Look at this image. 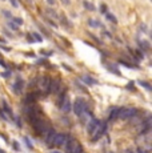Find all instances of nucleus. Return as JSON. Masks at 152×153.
<instances>
[{
  "label": "nucleus",
  "instance_id": "obj_25",
  "mask_svg": "<svg viewBox=\"0 0 152 153\" xmlns=\"http://www.w3.org/2000/svg\"><path fill=\"white\" fill-rule=\"evenodd\" d=\"M60 20H62V23L64 25H66V27H68V28H71L72 27V24H71V21L68 20V19H66V16H62V18H59Z\"/></svg>",
  "mask_w": 152,
  "mask_h": 153
},
{
  "label": "nucleus",
  "instance_id": "obj_27",
  "mask_svg": "<svg viewBox=\"0 0 152 153\" xmlns=\"http://www.w3.org/2000/svg\"><path fill=\"white\" fill-rule=\"evenodd\" d=\"M12 120L15 121V124H16L17 128H21V126H23V124H21V118L19 117V116H15V117L12 118Z\"/></svg>",
  "mask_w": 152,
  "mask_h": 153
},
{
  "label": "nucleus",
  "instance_id": "obj_55",
  "mask_svg": "<svg viewBox=\"0 0 152 153\" xmlns=\"http://www.w3.org/2000/svg\"><path fill=\"white\" fill-rule=\"evenodd\" d=\"M0 153H7V152H5L4 149H1V148H0Z\"/></svg>",
  "mask_w": 152,
  "mask_h": 153
},
{
  "label": "nucleus",
  "instance_id": "obj_3",
  "mask_svg": "<svg viewBox=\"0 0 152 153\" xmlns=\"http://www.w3.org/2000/svg\"><path fill=\"white\" fill-rule=\"evenodd\" d=\"M88 108V105H87V101L81 97H76V100L73 101V105H72V111L77 117H79L81 113H83L86 109Z\"/></svg>",
  "mask_w": 152,
  "mask_h": 153
},
{
  "label": "nucleus",
  "instance_id": "obj_13",
  "mask_svg": "<svg viewBox=\"0 0 152 153\" xmlns=\"http://www.w3.org/2000/svg\"><path fill=\"white\" fill-rule=\"evenodd\" d=\"M93 116H92V112L91 111H88V109H86V111L81 113V115L79 116V118H80V121H81V124L83 125H87V122L90 121L91 118H92Z\"/></svg>",
  "mask_w": 152,
  "mask_h": 153
},
{
  "label": "nucleus",
  "instance_id": "obj_35",
  "mask_svg": "<svg viewBox=\"0 0 152 153\" xmlns=\"http://www.w3.org/2000/svg\"><path fill=\"white\" fill-rule=\"evenodd\" d=\"M136 153H149V150H147L145 148H143V146H139L138 149H136Z\"/></svg>",
  "mask_w": 152,
  "mask_h": 153
},
{
  "label": "nucleus",
  "instance_id": "obj_18",
  "mask_svg": "<svg viewBox=\"0 0 152 153\" xmlns=\"http://www.w3.org/2000/svg\"><path fill=\"white\" fill-rule=\"evenodd\" d=\"M45 14L49 15L51 16V19H59V15H58V12H56L55 10H52V8H45Z\"/></svg>",
  "mask_w": 152,
  "mask_h": 153
},
{
  "label": "nucleus",
  "instance_id": "obj_47",
  "mask_svg": "<svg viewBox=\"0 0 152 153\" xmlns=\"http://www.w3.org/2000/svg\"><path fill=\"white\" fill-rule=\"evenodd\" d=\"M1 75H3V76H4V77H8V76H10V75H11V71H8V69H7V72H4V73H1Z\"/></svg>",
  "mask_w": 152,
  "mask_h": 153
},
{
  "label": "nucleus",
  "instance_id": "obj_16",
  "mask_svg": "<svg viewBox=\"0 0 152 153\" xmlns=\"http://www.w3.org/2000/svg\"><path fill=\"white\" fill-rule=\"evenodd\" d=\"M60 109L63 111V113H69V111L72 109V104H71V101H69L68 97L63 101V104H62V107H60Z\"/></svg>",
  "mask_w": 152,
  "mask_h": 153
},
{
  "label": "nucleus",
  "instance_id": "obj_54",
  "mask_svg": "<svg viewBox=\"0 0 152 153\" xmlns=\"http://www.w3.org/2000/svg\"><path fill=\"white\" fill-rule=\"evenodd\" d=\"M0 43H3V44H5V43H7V41H5V39H3V37H0Z\"/></svg>",
  "mask_w": 152,
  "mask_h": 153
},
{
  "label": "nucleus",
  "instance_id": "obj_50",
  "mask_svg": "<svg viewBox=\"0 0 152 153\" xmlns=\"http://www.w3.org/2000/svg\"><path fill=\"white\" fill-rule=\"evenodd\" d=\"M63 67H64V68H66L67 71H69V72L72 71V68H71V67H68V65H67V64H63Z\"/></svg>",
  "mask_w": 152,
  "mask_h": 153
},
{
  "label": "nucleus",
  "instance_id": "obj_6",
  "mask_svg": "<svg viewBox=\"0 0 152 153\" xmlns=\"http://www.w3.org/2000/svg\"><path fill=\"white\" fill-rule=\"evenodd\" d=\"M55 136H56V131L53 128H49L48 131H47V133L43 136L44 144L48 146L49 149H51V146H52V143H53V139H55Z\"/></svg>",
  "mask_w": 152,
  "mask_h": 153
},
{
  "label": "nucleus",
  "instance_id": "obj_10",
  "mask_svg": "<svg viewBox=\"0 0 152 153\" xmlns=\"http://www.w3.org/2000/svg\"><path fill=\"white\" fill-rule=\"evenodd\" d=\"M60 90V79H51V84H49V92L48 93L56 95Z\"/></svg>",
  "mask_w": 152,
  "mask_h": 153
},
{
  "label": "nucleus",
  "instance_id": "obj_41",
  "mask_svg": "<svg viewBox=\"0 0 152 153\" xmlns=\"http://www.w3.org/2000/svg\"><path fill=\"white\" fill-rule=\"evenodd\" d=\"M10 1H11V4H12V7H14V8L19 7V3H17V0H10Z\"/></svg>",
  "mask_w": 152,
  "mask_h": 153
},
{
  "label": "nucleus",
  "instance_id": "obj_48",
  "mask_svg": "<svg viewBox=\"0 0 152 153\" xmlns=\"http://www.w3.org/2000/svg\"><path fill=\"white\" fill-rule=\"evenodd\" d=\"M0 65L4 67V68H7V64L4 63V60H3V59H0Z\"/></svg>",
  "mask_w": 152,
  "mask_h": 153
},
{
  "label": "nucleus",
  "instance_id": "obj_1",
  "mask_svg": "<svg viewBox=\"0 0 152 153\" xmlns=\"http://www.w3.org/2000/svg\"><path fill=\"white\" fill-rule=\"evenodd\" d=\"M31 125H32V128H34L35 133H36V135H39V136H44L45 133H47V131L51 128V126H49V124L45 121L43 117L38 118V120H36L34 124H31Z\"/></svg>",
  "mask_w": 152,
  "mask_h": 153
},
{
  "label": "nucleus",
  "instance_id": "obj_22",
  "mask_svg": "<svg viewBox=\"0 0 152 153\" xmlns=\"http://www.w3.org/2000/svg\"><path fill=\"white\" fill-rule=\"evenodd\" d=\"M105 18H107V20L111 21V23H114V24H118V19L115 18L112 14H110V12H107V14H105Z\"/></svg>",
  "mask_w": 152,
  "mask_h": 153
},
{
  "label": "nucleus",
  "instance_id": "obj_12",
  "mask_svg": "<svg viewBox=\"0 0 152 153\" xmlns=\"http://www.w3.org/2000/svg\"><path fill=\"white\" fill-rule=\"evenodd\" d=\"M24 80H21V79H17L16 81L14 83V85H12V89H14V92L16 95H20L21 92H23V89H24Z\"/></svg>",
  "mask_w": 152,
  "mask_h": 153
},
{
  "label": "nucleus",
  "instance_id": "obj_23",
  "mask_svg": "<svg viewBox=\"0 0 152 153\" xmlns=\"http://www.w3.org/2000/svg\"><path fill=\"white\" fill-rule=\"evenodd\" d=\"M31 36H32V39H34V41H36V43H42L43 41V37L39 35L38 32H34V33H31Z\"/></svg>",
  "mask_w": 152,
  "mask_h": 153
},
{
  "label": "nucleus",
  "instance_id": "obj_11",
  "mask_svg": "<svg viewBox=\"0 0 152 153\" xmlns=\"http://www.w3.org/2000/svg\"><path fill=\"white\" fill-rule=\"evenodd\" d=\"M80 80H81V83H83L84 85H88V87H91V85H96V84L99 83L96 79H93V77L90 76V75H83V76L80 77Z\"/></svg>",
  "mask_w": 152,
  "mask_h": 153
},
{
  "label": "nucleus",
  "instance_id": "obj_24",
  "mask_svg": "<svg viewBox=\"0 0 152 153\" xmlns=\"http://www.w3.org/2000/svg\"><path fill=\"white\" fill-rule=\"evenodd\" d=\"M139 45L142 47L143 51H148L149 49V43L145 41V40H142V41H139Z\"/></svg>",
  "mask_w": 152,
  "mask_h": 153
},
{
  "label": "nucleus",
  "instance_id": "obj_46",
  "mask_svg": "<svg viewBox=\"0 0 152 153\" xmlns=\"http://www.w3.org/2000/svg\"><path fill=\"white\" fill-rule=\"evenodd\" d=\"M27 37H28V41H29V43H34V39H32L31 33H27Z\"/></svg>",
  "mask_w": 152,
  "mask_h": 153
},
{
  "label": "nucleus",
  "instance_id": "obj_2",
  "mask_svg": "<svg viewBox=\"0 0 152 153\" xmlns=\"http://www.w3.org/2000/svg\"><path fill=\"white\" fill-rule=\"evenodd\" d=\"M107 126H108L107 121H100V124L97 125V128L95 129V131L92 132V135L90 136V137H91V141H92V143H96V141H99V140H100L101 137L105 135V132H107Z\"/></svg>",
  "mask_w": 152,
  "mask_h": 153
},
{
  "label": "nucleus",
  "instance_id": "obj_37",
  "mask_svg": "<svg viewBox=\"0 0 152 153\" xmlns=\"http://www.w3.org/2000/svg\"><path fill=\"white\" fill-rule=\"evenodd\" d=\"M3 15H4V16H5L7 19H12V15H11V12H10V11H7V10H4V11H3Z\"/></svg>",
  "mask_w": 152,
  "mask_h": 153
},
{
  "label": "nucleus",
  "instance_id": "obj_31",
  "mask_svg": "<svg viewBox=\"0 0 152 153\" xmlns=\"http://www.w3.org/2000/svg\"><path fill=\"white\" fill-rule=\"evenodd\" d=\"M24 143H25V145H27L28 149H32V148H34V145H32V143H31V140L28 139V137H24Z\"/></svg>",
  "mask_w": 152,
  "mask_h": 153
},
{
  "label": "nucleus",
  "instance_id": "obj_7",
  "mask_svg": "<svg viewBox=\"0 0 152 153\" xmlns=\"http://www.w3.org/2000/svg\"><path fill=\"white\" fill-rule=\"evenodd\" d=\"M66 137H67L66 133H56L55 139H53V143H52L51 149H52V148H62V146H64Z\"/></svg>",
  "mask_w": 152,
  "mask_h": 153
},
{
  "label": "nucleus",
  "instance_id": "obj_28",
  "mask_svg": "<svg viewBox=\"0 0 152 153\" xmlns=\"http://www.w3.org/2000/svg\"><path fill=\"white\" fill-rule=\"evenodd\" d=\"M11 21H12V23H15L17 27L23 24V19H21V18H14V16H12V20H11Z\"/></svg>",
  "mask_w": 152,
  "mask_h": 153
},
{
  "label": "nucleus",
  "instance_id": "obj_21",
  "mask_svg": "<svg viewBox=\"0 0 152 153\" xmlns=\"http://www.w3.org/2000/svg\"><path fill=\"white\" fill-rule=\"evenodd\" d=\"M139 85H140V87H143V88H145V89L147 90H152V87H151V84L148 83V81H144V80H140L139 81Z\"/></svg>",
  "mask_w": 152,
  "mask_h": 153
},
{
  "label": "nucleus",
  "instance_id": "obj_19",
  "mask_svg": "<svg viewBox=\"0 0 152 153\" xmlns=\"http://www.w3.org/2000/svg\"><path fill=\"white\" fill-rule=\"evenodd\" d=\"M88 24H90L92 28H99V27L104 28V25L101 24L99 20H92V19H90V20H88Z\"/></svg>",
  "mask_w": 152,
  "mask_h": 153
},
{
  "label": "nucleus",
  "instance_id": "obj_49",
  "mask_svg": "<svg viewBox=\"0 0 152 153\" xmlns=\"http://www.w3.org/2000/svg\"><path fill=\"white\" fill-rule=\"evenodd\" d=\"M123 153H135V152H134V150H132L131 148H127V149H125Z\"/></svg>",
  "mask_w": 152,
  "mask_h": 153
},
{
  "label": "nucleus",
  "instance_id": "obj_15",
  "mask_svg": "<svg viewBox=\"0 0 152 153\" xmlns=\"http://www.w3.org/2000/svg\"><path fill=\"white\" fill-rule=\"evenodd\" d=\"M1 107H3V109H1V111L5 113V116H7V117H8V116H10L11 118H14V117H15L14 112H12V109H11L10 105L7 104V101H3V103H1Z\"/></svg>",
  "mask_w": 152,
  "mask_h": 153
},
{
  "label": "nucleus",
  "instance_id": "obj_43",
  "mask_svg": "<svg viewBox=\"0 0 152 153\" xmlns=\"http://www.w3.org/2000/svg\"><path fill=\"white\" fill-rule=\"evenodd\" d=\"M45 63H47V59H39L36 61V64H45Z\"/></svg>",
  "mask_w": 152,
  "mask_h": 153
},
{
  "label": "nucleus",
  "instance_id": "obj_53",
  "mask_svg": "<svg viewBox=\"0 0 152 153\" xmlns=\"http://www.w3.org/2000/svg\"><path fill=\"white\" fill-rule=\"evenodd\" d=\"M1 48H3L4 51H7V52H10V51H11V48H8V47H3V45H1Z\"/></svg>",
  "mask_w": 152,
  "mask_h": 153
},
{
  "label": "nucleus",
  "instance_id": "obj_8",
  "mask_svg": "<svg viewBox=\"0 0 152 153\" xmlns=\"http://www.w3.org/2000/svg\"><path fill=\"white\" fill-rule=\"evenodd\" d=\"M120 107H111L108 108L107 113H108V121H115L119 118V113H120Z\"/></svg>",
  "mask_w": 152,
  "mask_h": 153
},
{
  "label": "nucleus",
  "instance_id": "obj_39",
  "mask_svg": "<svg viewBox=\"0 0 152 153\" xmlns=\"http://www.w3.org/2000/svg\"><path fill=\"white\" fill-rule=\"evenodd\" d=\"M0 118H3V120H5V121L8 120V117L5 116V113H4V112L1 111V109H0Z\"/></svg>",
  "mask_w": 152,
  "mask_h": 153
},
{
  "label": "nucleus",
  "instance_id": "obj_38",
  "mask_svg": "<svg viewBox=\"0 0 152 153\" xmlns=\"http://www.w3.org/2000/svg\"><path fill=\"white\" fill-rule=\"evenodd\" d=\"M125 88H127V89H132V90H135V87H134V83H128L127 85H125Z\"/></svg>",
  "mask_w": 152,
  "mask_h": 153
},
{
  "label": "nucleus",
  "instance_id": "obj_57",
  "mask_svg": "<svg viewBox=\"0 0 152 153\" xmlns=\"http://www.w3.org/2000/svg\"><path fill=\"white\" fill-rule=\"evenodd\" d=\"M110 153H112V152H110Z\"/></svg>",
  "mask_w": 152,
  "mask_h": 153
},
{
  "label": "nucleus",
  "instance_id": "obj_36",
  "mask_svg": "<svg viewBox=\"0 0 152 153\" xmlns=\"http://www.w3.org/2000/svg\"><path fill=\"white\" fill-rule=\"evenodd\" d=\"M100 11L103 12V14H107V12H108V7H107V4H101V5H100Z\"/></svg>",
  "mask_w": 152,
  "mask_h": 153
},
{
  "label": "nucleus",
  "instance_id": "obj_17",
  "mask_svg": "<svg viewBox=\"0 0 152 153\" xmlns=\"http://www.w3.org/2000/svg\"><path fill=\"white\" fill-rule=\"evenodd\" d=\"M105 65H107V68H108V72H111V73H115L116 76H121V73L118 71V68L114 65V64H107V63H104Z\"/></svg>",
  "mask_w": 152,
  "mask_h": 153
},
{
  "label": "nucleus",
  "instance_id": "obj_44",
  "mask_svg": "<svg viewBox=\"0 0 152 153\" xmlns=\"http://www.w3.org/2000/svg\"><path fill=\"white\" fill-rule=\"evenodd\" d=\"M90 36H91V37H92V39H93V40H95V41H96V43H99V44H101V40H99V39H97V37H96V36H93V35H91V33H90Z\"/></svg>",
  "mask_w": 152,
  "mask_h": 153
},
{
  "label": "nucleus",
  "instance_id": "obj_32",
  "mask_svg": "<svg viewBox=\"0 0 152 153\" xmlns=\"http://www.w3.org/2000/svg\"><path fill=\"white\" fill-rule=\"evenodd\" d=\"M8 27H10V29H12V31H17V29H19V27H17L15 23H12V21H8Z\"/></svg>",
  "mask_w": 152,
  "mask_h": 153
},
{
  "label": "nucleus",
  "instance_id": "obj_42",
  "mask_svg": "<svg viewBox=\"0 0 152 153\" xmlns=\"http://www.w3.org/2000/svg\"><path fill=\"white\" fill-rule=\"evenodd\" d=\"M140 31L145 32V33H148V29H147V25H145V24H142V25H140Z\"/></svg>",
  "mask_w": 152,
  "mask_h": 153
},
{
  "label": "nucleus",
  "instance_id": "obj_14",
  "mask_svg": "<svg viewBox=\"0 0 152 153\" xmlns=\"http://www.w3.org/2000/svg\"><path fill=\"white\" fill-rule=\"evenodd\" d=\"M58 103H56V104H58V107H62V104H63V101L66 100L67 97H68V95H67V89H62V90H59V92H58Z\"/></svg>",
  "mask_w": 152,
  "mask_h": 153
},
{
  "label": "nucleus",
  "instance_id": "obj_9",
  "mask_svg": "<svg viewBox=\"0 0 152 153\" xmlns=\"http://www.w3.org/2000/svg\"><path fill=\"white\" fill-rule=\"evenodd\" d=\"M99 124H100V120H99V118H95V117H92L90 120V121L87 122V133H88V135H92V132L93 131H95V129L97 128V125H99Z\"/></svg>",
  "mask_w": 152,
  "mask_h": 153
},
{
  "label": "nucleus",
  "instance_id": "obj_29",
  "mask_svg": "<svg viewBox=\"0 0 152 153\" xmlns=\"http://www.w3.org/2000/svg\"><path fill=\"white\" fill-rule=\"evenodd\" d=\"M119 63H120V64H123V65H125V67H128V68H138V67H136V65H134V64H132V63H125V61H124V60H119Z\"/></svg>",
  "mask_w": 152,
  "mask_h": 153
},
{
  "label": "nucleus",
  "instance_id": "obj_45",
  "mask_svg": "<svg viewBox=\"0 0 152 153\" xmlns=\"http://www.w3.org/2000/svg\"><path fill=\"white\" fill-rule=\"evenodd\" d=\"M45 1H47L49 5H55L56 4V0H45Z\"/></svg>",
  "mask_w": 152,
  "mask_h": 153
},
{
  "label": "nucleus",
  "instance_id": "obj_40",
  "mask_svg": "<svg viewBox=\"0 0 152 153\" xmlns=\"http://www.w3.org/2000/svg\"><path fill=\"white\" fill-rule=\"evenodd\" d=\"M103 35L107 36V37H110V39H112V33H111V32H108V31H105V29H103Z\"/></svg>",
  "mask_w": 152,
  "mask_h": 153
},
{
  "label": "nucleus",
  "instance_id": "obj_33",
  "mask_svg": "<svg viewBox=\"0 0 152 153\" xmlns=\"http://www.w3.org/2000/svg\"><path fill=\"white\" fill-rule=\"evenodd\" d=\"M45 21H47V23H48L49 25H52V27H53V28H58V24H56L55 21H52L49 18H45Z\"/></svg>",
  "mask_w": 152,
  "mask_h": 153
},
{
  "label": "nucleus",
  "instance_id": "obj_56",
  "mask_svg": "<svg viewBox=\"0 0 152 153\" xmlns=\"http://www.w3.org/2000/svg\"><path fill=\"white\" fill-rule=\"evenodd\" d=\"M53 153H60V152H58V150H55V152H53Z\"/></svg>",
  "mask_w": 152,
  "mask_h": 153
},
{
  "label": "nucleus",
  "instance_id": "obj_26",
  "mask_svg": "<svg viewBox=\"0 0 152 153\" xmlns=\"http://www.w3.org/2000/svg\"><path fill=\"white\" fill-rule=\"evenodd\" d=\"M71 153H83V146H81V144L77 143V145L75 146V149H73Z\"/></svg>",
  "mask_w": 152,
  "mask_h": 153
},
{
  "label": "nucleus",
  "instance_id": "obj_4",
  "mask_svg": "<svg viewBox=\"0 0 152 153\" xmlns=\"http://www.w3.org/2000/svg\"><path fill=\"white\" fill-rule=\"evenodd\" d=\"M39 84V92H40V95L42 96H47V95H49V84H51V77L49 76H43L40 77V81H38Z\"/></svg>",
  "mask_w": 152,
  "mask_h": 153
},
{
  "label": "nucleus",
  "instance_id": "obj_58",
  "mask_svg": "<svg viewBox=\"0 0 152 153\" xmlns=\"http://www.w3.org/2000/svg\"><path fill=\"white\" fill-rule=\"evenodd\" d=\"M3 1H4V0H3Z\"/></svg>",
  "mask_w": 152,
  "mask_h": 153
},
{
  "label": "nucleus",
  "instance_id": "obj_34",
  "mask_svg": "<svg viewBox=\"0 0 152 153\" xmlns=\"http://www.w3.org/2000/svg\"><path fill=\"white\" fill-rule=\"evenodd\" d=\"M12 148H14L15 150H16V152H20V146H19V143H17V141H14V143H12Z\"/></svg>",
  "mask_w": 152,
  "mask_h": 153
},
{
  "label": "nucleus",
  "instance_id": "obj_52",
  "mask_svg": "<svg viewBox=\"0 0 152 153\" xmlns=\"http://www.w3.org/2000/svg\"><path fill=\"white\" fill-rule=\"evenodd\" d=\"M0 137L4 140V141H8V139H7V136H4V135H0Z\"/></svg>",
  "mask_w": 152,
  "mask_h": 153
},
{
  "label": "nucleus",
  "instance_id": "obj_20",
  "mask_svg": "<svg viewBox=\"0 0 152 153\" xmlns=\"http://www.w3.org/2000/svg\"><path fill=\"white\" fill-rule=\"evenodd\" d=\"M83 5H84V8H86V10H88V11H96L95 5H93L92 3H90L88 0H83Z\"/></svg>",
  "mask_w": 152,
  "mask_h": 153
},
{
  "label": "nucleus",
  "instance_id": "obj_30",
  "mask_svg": "<svg viewBox=\"0 0 152 153\" xmlns=\"http://www.w3.org/2000/svg\"><path fill=\"white\" fill-rule=\"evenodd\" d=\"M75 85H76V87H77V88H80V89H81V92H84V93H87V89H86V87H84L83 84H80V81H77V80H76V81H75Z\"/></svg>",
  "mask_w": 152,
  "mask_h": 153
},
{
  "label": "nucleus",
  "instance_id": "obj_51",
  "mask_svg": "<svg viewBox=\"0 0 152 153\" xmlns=\"http://www.w3.org/2000/svg\"><path fill=\"white\" fill-rule=\"evenodd\" d=\"M62 3H63V4H67V5H69V4H71V0H62Z\"/></svg>",
  "mask_w": 152,
  "mask_h": 153
},
{
  "label": "nucleus",
  "instance_id": "obj_5",
  "mask_svg": "<svg viewBox=\"0 0 152 153\" xmlns=\"http://www.w3.org/2000/svg\"><path fill=\"white\" fill-rule=\"evenodd\" d=\"M138 109L134 108V107H124V108L120 109V113H119V118L121 120H128V118H132L138 115Z\"/></svg>",
  "mask_w": 152,
  "mask_h": 153
}]
</instances>
